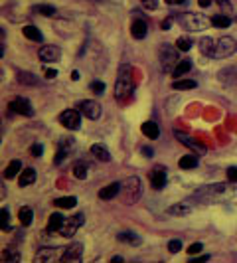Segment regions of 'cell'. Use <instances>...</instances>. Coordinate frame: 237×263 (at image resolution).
Here are the masks:
<instances>
[{
    "label": "cell",
    "instance_id": "obj_1",
    "mask_svg": "<svg viewBox=\"0 0 237 263\" xmlns=\"http://www.w3.org/2000/svg\"><path fill=\"white\" fill-rule=\"evenodd\" d=\"M133 67L129 64H121L117 71V82H115V97L118 101H127L133 95Z\"/></svg>",
    "mask_w": 237,
    "mask_h": 263
},
{
    "label": "cell",
    "instance_id": "obj_2",
    "mask_svg": "<svg viewBox=\"0 0 237 263\" xmlns=\"http://www.w3.org/2000/svg\"><path fill=\"white\" fill-rule=\"evenodd\" d=\"M229 192V186L227 184H212V186H203L200 188L194 198H198L202 204H214L218 200H223Z\"/></svg>",
    "mask_w": 237,
    "mask_h": 263
},
{
    "label": "cell",
    "instance_id": "obj_3",
    "mask_svg": "<svg viewBox=\"0 0 237 263\" xmlns=\"http://www.w3.org/2000/svg\"><path fill=\"white\" fill-rule=\"evenodd\" d=\"M176 22L186 28L190 32H200V30H205L208 28V18L203 14H198V12H186V14H178L176 16Z\"/></svg>",
    "mask_w": 237,
    "mask_h": 263
},
{
    "label": "cell",
    "instance_id": "obj_4",
    "mask_svg": "<svg viewBox=\"0 0 237 263\" xmlns=\"http://www.w3.org/2000/svg\"><path fill=\"white\" fill-rule=\"evenodd\" d=\"M123 202L125 204H135L136 200L142 194V186H140V178L138 176H129L127 180H123Z\"/></svg>",
    "mask_w": 237,
    "mask_h": 263
},
{
    "label": "cell",
    "instance_id": "obj_5",
    "mask_svg": "<svg viewBox=\"0 0 237 263\" xmlns=\"http://www.w3.org/2000/svg\"><path fill=\"white\" fill-rule=\"evenodd\" d=\"M178 48H172L168 44L160 46L158 49V60H160V67L164 71H174V67L178 66Z\"/></svg>",
    "mask_w": 237,
    "mask_h": 263
},
{
    "label": "cell",
    "instance_id": "obj_6",
    "mask_svg": "<svg viewBox=\"0 0 237 263\" xmlns=\"http://www.w3.org/2000/svg\"><path fill=\"white\" fill-rule=\"evenodd\" d=\"M57 121L68 129V131H77L81 127V111L79 109H66L62 111Z\"/></svg>",
    "mask_w": 237,
    "mask_h": 263
},
{
    "label": "cell",
    "instance_id": "obj_7",
    "mask_svg": "<svg viewBox=\"0 0 237 263\" xmlns=\"http://www.w3.org/2000/svg\"><path fill=\"white\" fill-rule=\"evenodd\" d=\"M237 42L229 36H223L218 40L216 44V51H214V60H223V58H229L231 54H235Z\"/></svg>",
    "mask_w": 237,
    "mask_h": 263
},
{
    "label": "cell",
    "instance_id": "obj_8",
    "mask_svg": "<svg viewBox=\"0 0 237 263\" xmlns=\"http://www.w3.org/2000/svg\"><path fill=\"white\" fill-rule=\"evenodd\" d=\"M66 247H42L34 255V261L38 263H51V261H62Z\"/></svg>",
    "mask_w": 237,
    "mask_h": 263
},
{
    "label": "cell",
    "instance_id": "obj_9",
    "mask_svg": "<svg viewBox=\"0 0 237 263\" xmlns=\"http://www.w3.org/2000/svg\"><path fill=\"white\" fill-rule=\"evenodd\" d=\"M83 224H85V216L79 212V214L71 216V218H66V222H64V226H62L60 233H62L64 238H73V235H75V231L79 230Z\"/></svg>",
    "mask_w": 237,
    "mask_h": 263
},
{
    "label": "cell",
    "instance_id": "obj_10",
    "mask_svg": "<svg viewBox=\"0 0 237 263\" xmlns=\"http://www.w3.org/2000/svg\"><path fill=\"white\" fill-rule=\"evenodd\" d=\"M8 109L12 113H18V115H26V117H34V107L30 103V99L26 97H14L10 103H8Z\"/></svg>",
    "mask_w": 237,
    "mask_h": 263
},
{
    "label": "cell",
    "instance_id": "obj_11",
    "mask_svg": "<svg viewBox=\"0 0 237 263\" xmlns=\"http://www.w3.org/2000/svg\"><path fill=\"white\" fill-rule=\"evenodd\" d=\"M79 111H81V115H85L87 119H91V121H97L99 117H101V105L97 103V101H91V99H85V101H79Z\"/></svg>",
    "mask_w": 237,
    "mask_h": 263
},
{
    "label": "cell",
    "instance_id": "obj_12",
    "mask_svg": "<svg viewBox=\"0 0 237 263\" xmlns=\"http://www.w3.org/2000/svg\"><path fill=\"white\" fill-rule=\"evenodd\" d=\"M83 257V246L81 244H71L64 249V255H62V261L64 263H79Z\"/></svg>",
    "mask_w": 237,
    "mask_h": 263
},
{
    "label": "cell",
    "instance_id": "obj_13",
    "mask_svg": "<svg viewBox=\"0 0 237 263\" xmlns=\"http://www.w3.org/2000/svg\"><path fill=\"white\" fill-rule=\"evenodd\" d=\"M166 178H168V174H166V168L164 166L156 165L151 170V184H153L154 190H162L166 186Z\"/></svg>",
    "mask_w": 237,
    "mask_h": 263
},
{
    "label": "cell",
    "instance_id": "obj_14",
    "mask_svg": "<svg viewBox=\"0 0 237 263\" xmlns=\"http://www.w3.org/2000/svg\"><path fill=\"white\" fill-rule=\"evenodd\" d=\"M174 135L178 137V141H180L182 145H186L188 148H192L194 152H198V156H202V154H205V152H208V148L203 147L202 143H198V141H194L192 137H188V135H184V133L176 131V133H174Z\"/></svg>",
    "mask_w": 237,
    "mask_h": 263
},
{
    "label": "cell",
    "instance_id": "obj_15",
    "mask_svg": "<svg viewBox=\"0 0 237 263\" xmlns=\"http://www.w3.org/2000/svg\"><path fill=\"white\" fill-rule=\"evenodd\" d=\"M60 58H62V49L57 46H44V48H40V60L44 64L60 62Z\"/></svg>",
    "mask_w": 237,
    "mask_h": 263
},
{
    "label": "cell",
    "instance_id": "obj_16",
    "mask_svg": "<svg viewBox=\"0 0 237 263\" xmlns=\"http://www.w3.org/2000/svg\"><path fill=\"white\" fill-rule=\"evenodd\" d=\"M121 190H123V182H111L109 186H105V188L99 190L97 196L101 200H113V198H117L121 194Z\"/></svg>",
    "mask_w": 237,
    "mask_h": 263
},
{
    "label": "cell",
    "instance_id": "obj_17",
    "mask_svg": "<svg viewBox=\"0 0 237 263\" xmlns=\"http://www.w3.org/2000/svg\"><path fill=\"white\" fill-rule=\"evenodd\" d=\"M131 34H133V38H135V40H144V38H146V34H149V26H146V22H144L142 18H135V20H133V24H131Z\"/></svg>",
    "mask_w": 237,
    "mask_h": 263
},
{
    "label": "cell",
    "instance_id": "obj_18",
    "mask_svg": "<svg viewBox=\"0 0 237 263\" xmlns=\"http://www.w3.org/2000/svg\"><path fill=\"white\" fill-rule=\"evenodd\" d=\"M216 44H218V40H214V38H202V40L198 42V48H200V51H202L205 58H214Z\"/></svg>",
    "mask_w": 237,
    "mask_h": 263
},
{
    "label": "cell",
    "instance_id": "obj_19",
    "mask_svg": "<svg viewBox=\"0 0 237 263\" xmlns=\"http://www.w3.org/2000/svg\"><path fill=\"white\" fill-rule=\"evenodd\" d=\"M117 240L123 244H129V246H140L142 244V238L135 231H118Z\"/></svg>",
    "mask_w": 237,
    "mask_h": 263
},
{
    "label": "cell",
    "instance_id": "obj_20",
    "mask_svg": "<svg viewBox=\"0 0 237 263\" xmlns=\"http://www.w3.org/2000/svg\"><path fill=\"white\" fill-rule=\"evenodd\" d=\"M91 154L97 159V161H101V163H109L111 161V152H109V148L101 145V143H97V145H93L91 147Z\"/></svg>",
    "mask_w": 237,
    "mask_h": 263
},
{
    "label": "cell",
    "instance_id": "obj_21",
    "mask_svg": "<svg viewBox=\"0 0 237 263\" xmlns=\"http://www.w3.org/2000/svg\"><path fill=\"white\" fill-rule=\"evenodd\" d=\"M34 182H36L34 168H22V172H20V176H18V184H20L22 188H26V186H30V184H34Z\"/></svg>",
    "mask_w": 237,
    "mask_h": 263
},
{
    "label": "cell",
    "instance_id": "obj_22",
    "mask_svg": "<svg viewBox=\"0 0 237 263\" xmlns=\"http://www.w3.org/2000/svg\"><path fill=\"white\" fill-rule=\"evenodd\" d=\"M64 222H66V218L62 214H57V212H53L50 216V220H48V226H46V230L53 233V231H60L62 230V226H64Z\"/></svg>",
    "mask_w": 237,
    "mask_h": 263
},
{
    "label": "cell",
    "instance_id": "obj_23",
    "mask_svg": "<svg viewBox=\"0 0 237 263\" xmlns=\"http://www.w3.org/2000/svg\"><path fill=\"white\" fill-rule=\"evenodd\" d=\"M140 131H142V135H144L146 139H158V137H160V129H158V125L153 123V121L142 123V125H140Z\"/></svg>",
    "mask_w": 237,
    "mask_h": 263
},
{
    "label": "cell",
    "instance_id": "obj_24",
    "mask_svg": "<svg viewBox=\"0 0 237 263\" xmlns=\"http://www.w3.org/2000/svg\"><path fill=\"white\" fill-rule=\"evenodd\" d=\"M192 212V208L188 206V204H174V206H170V208H166V214L168 216H178V218H182V216H188Z\"/></svg>",
    "mask_w": 237,
    "mask_h": 263
},
{
    "label": "cell",
    "instance_id": "obj_25",
    "mask_svg": "<svg viewBox=\"0 0 237 263\" xmlns=\"http://www.w3.org/2000/svg\"><path fill=\"white\" fill-rule=\"evenodd\" d=\"M235 73H237V67H225V69H221L220 71V82L221 83H237V77H235Z\"/></svg>",
    "mask_w": 237,
    "mask_h": 263
},
{
    "label": "cell",
    "instance_id": "obj_26",
    "mask_svg": "<svg viewBox=\"0 0 237 263\" xmlns=\"http://www.w3.org/2000/svg\"><path fill=\"white\" fill-rule=\"evenodd\" d=\"M18 220H20V224H22L24 228H28V226L32 224V220H34V212H32V208H28V206L20 208V212H18Z\"/></svg>",
    "mask_w": 237,
    "mask_h": 263
},
{
    "label": "cell",
    "instance_id": "obj_27",
    "mask_svg": "<svg viewBox=\"0 0 237 263\" xmlns=\"http://www.w3.org/2000/svg\"><path fill=\"white\" fill-rule=\"evenodd\" d=\"M178 166H180L182 170H192V168L198 166V156H196V154H184V156L178 161Z\"/></svg>",
    "mask_w": 237,
    "mask_h": 263
},
{
    "label": "cell",
    "instance_id": "obj_28",
    "mask_svg": "<svg viewBox=\"0 0 237 263\" xmlns=\"http://www.w3.org/2000/svg\"><path fill=\"white\" fill-rule=\"evenodd\" d=\"M18 172H22V163L18 161V159H14L10 165L4 168V178H14V176H18Z\"/></svg>",
    "mask_w": 237,
    "mask_h": 263
},
{
    "label": "cell",
    "instance_id": "obj_29",
    "mask_svg": "<svg viewBox=\"0 0 237 263\" xmlns=\"http://www.w3.org/2000/svg\"><path fill=\"white\" fill-rule=\"evenodd\" d=\"M32 12L40 14V16H55L57 14V10L53 6H50V4H34L32 6Z\"/></svg>",
    "mask_w": 237,
    "mask_h": 263
},
{
    "label": "cell",
    "instance_id": "obj_30",
    "mask_svg": "<svg viewBox=\"0 0 237 263\" xmlns=\"http://www.w3.org/2000/svg\"><path fill=\"white\" fill-rule=\"evenodd\" d=\"M22 34H24L28 40H32V42H42V40H44L40 28H36V26H24V28H22Z\"/></svg>",
    "mask_w": 237,
    "mask_h": 263
},
{
    "label": "cell",
    "instance_id": "obj_31",
    "mask_svg": "<svg viewBox=\"0 0 237 263\" xmlns=\"http://www.w3.org/2000/svg\"><path fill=\"white\" fill-rule=\"evenodd\" d=\"M53 204H55L57 208H64V210H69V208H73V206L77 204V198H75V196L57 198V200H53Z\"/></svg>",
    "mask_w": 237,
    "mask_h": 263
},
{
    "label": "cell",
    "instance_id": "obj_32",
    "mask_svg": "<svg viewBox=\"0 0 237 263\" xmlns=\"http://www.w3.org/2000/svg\"><path fill=\"white\" fill-rule=\"evenodd\" d=\"M16 80L22 85H36L38 83V77H36L34 73H30V71H18Z\"/></svg>",
    "mask_w": 237,
    "mask_h": 263
},
{
    "label": "cell",
    "instance_id": "obj_33",
    "mask_svg": "<svg viewBox=\"0 0 237 263\" xmlns=\"http://www.w3.org/2000/svg\"><path fill=\"white\" fill-rule=\"evenodd\" d=\"M73 176H75L77 180H85V178L89 176V166L83 165V163H77V165L73 166Z\"/></svg>",
    "mask_w": 237,
    "mask_h": 263
},
{
    "label": "cell",
    "instance_id": "obj_34",
    "mask_svg": "<svg viewBox=\"0 0 237 263\" xmlns=\"http://www.w3.org/2000/svg\"><path fill=\"white\" fill-rule=\"evenodd\" d=\"M190 69H192V62H190V60H182V62H178V66L174 67V71H172V73H174L176 77H182V75L188 73Z\"/></svg>",
    "mask_w": 237,
    "mask_h": 263
},
{
    "label": "cell",
    "instance_id": "obj_35",
    "mask_svg": "<svg viewBox=\"0 0 237 263\" xmlns=\"http://www.w3.org/2000/svg\"><path fill=\"white\" fill-rule=\"evenodd\" d=\"M212 24H214L216 28H229L231 18L225 16V14H216V16L212 18Z\"/></svg>",
    "mask_w": 237,
    "mask_h": 263
},
{
    "label": "cell",
    "instance_id": "obj_36",
    "mask_svg": "<svg viewBox=\"0 0 237 263\" xmlns=\"http://www.w3.org/2000/svg\"><path fill=\"white\" fill-rule=\"evenodd\" d=\"M172 87L174 89H196L198 83L194 82V80H176V82L172 83Z\"/></svg>",
    "mask_w": 237,
    "mask_h": 263
},
{
    "label": "cell",
    "instance_id": "obj_37",
    "mask_svg": "<svg viewBox=\"0 0 237 263\" xmlns=\"http://www.w3.org/2000/svg\"><path fill=\"white\" fill-rule=\"evenodd\" d=\"M176 48L180 49V51H190V49H192V40L186 38V36H180V38L176 40Z\"/></svg>",
    "mask_w": 237,
    "mask_h": 263
},
{
    "label": "cell",
    "instance_id": "obj_38",
    "mask_svg": "<svg viewBox=\"0 0 237 263\" xmlns=\"http://www.w3.org/2000/svg\"><path fill=\"white\" fill-rule=\"evenodd\" d=\"M4 259L6 261H20V255H18V251L14 247H6L4 249Z\"/></svg>",
    "mask_w": 237,
    "mask_h": 263
},
{
    "label": "cell",
    "instance_id": "obj_39",
    "mask_svg": "<svg viewBox=\"0 0 237 263\" xmlns=\"http://www.w3.org/2000/svg\"><path fill=\"white\" fill-rule=\"evenodd\" d=\"M10 230V212L8 208H2V231Z\"/></svg>",
    "mask_w": 237,
    "mask_h": 263
},
{
    "label": "cell",
    "instance_id": "obj_40",
    "mask_svg": "<svg viewBox=\"0 0 237 263\" xmlns=\"http://www.w3.org/2000/svg\"><path fill=\"white\" fill-rule=\"evenodd\" d=\"M89 89H91L95 95H103V93H105V83L103 82H91Z\"/></svg>",
    "mask_w": 237,
    "mask_h": 263
},
{
    "label": "cell",
    "instance_id": "obj_41",
    "mask_svg": "<svg viewBox=\"0 0 237 263\" xmlns=\"http://www.w3.org/2000/svg\"><path fill=\"white\" fill-rule=\"evenodd\" d=\"M168 251L170 253H178V251H182V240H170Z\"/></svg>",
    "mask_w": 237,
    "mask_h": 263
},
{
    "label": "cell",
    "instance_id": "obj_42",
    "mask_svg": "<svg viewBox=\"0 0 237 263\" xmlns=\"http://www.w3.org/2000/svg\"><path fill=\"white\" fill-rule=\"evenodd\" d=\"M66 156H68V150H66V147H62V145H60V150H57V156L53 159V163H55V165H62V163L66 161Z\"/></svg>",
    "mask_w": 237,
    "mask_h": 263
},
{
    "label": "cell",
    "instance_id": "obj_43",
    "mask_svg": "<svg viewBox=\"0 0 237 263\" xmlns=\"http://www.w3.org/2000/svg\"><path fill=\"white\" fill-rule=\"evenodd\" d=\"M225 176H227L229 182H237V166H229V168L225 170Z\"/></svg>",
    "mask_w": 237,
    "mask_h": 263
},
{
    "label": "cell",
    "instance_id": "obj_44",
    "mask_svg": "<svg viewBox=\"0 0 237 263\" xmlns=\"http://www.w3.org/2000/svg\"><path fill=\"white\" fill-rule=\"evenodd\" d=\"M42 152H44V147H42L40 143H34V145L30 147V154L36 156V159H38V156H42Z\"/></svg>",
    "mask_w": 237,
    "mask_h": 263
},
{
    "label": "cell",
    "instance_id": "obj_45",
    "mask_svg": "<svg viewBox=\"0 0 237 263\" xmlns=\"http://www.w3.org/2000/svg\"><path fill=\"white\" fill-rule=\"evenodd\" d=\"M202 249H203V246L200 244V242H198V244H192V246L188 247V253H190V255H198Z\"/></svg>",
    "mask_w": 237,
    "mask_h": 263
},
{
    "label": "cell",
    "instance_id": "obj_46",
    "mask_svg": "<svg viewBox=\"0 0 237 263\" xmlns=\"http://www.w3.org/2000/svg\"><path fill=\"white\" fill-rule=\"evenodd\" d=\"M142 2V6L146 8V10H154V8H158V0H140Z\"/></svg>",
    "mask_w": 237,
    "mask_h": 263
},
{
    "label": "cell",
    "instance_id": "obj_47",
    "mask_svg": "<svg viewBox=\"0 0 237 263\" xmlns=\"http://www.w3.org/2000/svg\"><path fill=\"white\" fill-rule=\"evenodd\" d=\"M216 2L221 6V12H231V4H229V0H216Z\"/></svg>",
    "mask_w": 237,
    "mask_h": 263
},
{
    "label": "cell",
    "instance_id": "obj_48",
    "mask_svg": "<svg viewBox=\"0 0 237 263\" xmlns=\"http://www.w3.org/2000/svg\"><path fill=\"white\" fill-rule=\"evenodd\" d=\"M142 156H146V159H153L154 150L151 147H142Z\"/></svg>",
    "mask_w": 237,
    "mask_h": 263
},
{
    "label": "cell",
    "instance_id": "obj_49",
    "mask_svg": "<svg viewBox=\"0 0 237 263\" xmlns=\"http://www.w3.org/2000/svg\"><path fill=\"white\" fill-rule=\"evenodd\" d=\"M46 77H48V80L57 77V69H46Z\"/></svg>",
    "mask_w": 237,
    "mask_h": 263
},
{
    "label": "cell",
    "instance_id": "obj_50",
    "mask_svg": "<svg viewBox=\"0 0 237 263\" xmlns=\"http://www.w3.org/2000/svg\"><path fill=\"white\" fill-rule=\"evenodd\" d=\"M162 30H170V26H172V18H166V20H162Z\"/></svg>",
    "mask_w": 237,
    "mask_h": 263
},
{
    "label": "cell",
    "instance_id": "obj_51",
    "mask_svg": "<svg viewBox=\"0 0 237 263\" xmlns=\"http://www.w3.org/2000/svg\"><path fill=\"white\" fill-rule=\"evenodd\" d=\"M210 259H212L210 255H198V257H194L192 261H194V263H198V261H210Z\"/></svg>",
    "mask_w": 237,
    "mask_h": 263
},
{
    "label": "cell",
    "instance_id": "obj_52",
    "mask_svg": "<svg viewBox=\"0 0 237 263\" xmlns=\"http://www.w3.org/2000/svg\"><path fill=\"white\" fill-rule=\"evenodd\" d=\"M212 2H214V0H198V4H200L202 8H208V6L212 4Z\"/></svg>",
    "mask_w": 237,
    "mask_h": 263
},
{
    "label": "cell",
    "instance_id": "obj_53",
    "mask_svg": "<svg viewBox=\"0 0 237 263\" xmlns=\"http://www.w3.org/2000/svg\"><path fill=\"white\" fill-rule=\"evenodd\" d=\"M71 80L77 82V80H79V71H71Z\"/></svg>",
    "mask_w": 237,
    "mask_h": 263
},
{
    "label": "cell",
    "instance_id": "obj_54",
    "mask_svg": "<svg viewBox=\"0 0 237 263\" xmlns=\"http://www.w3.org/2000/svg\"><path fill=\"white\" fill-rule=\"evenodd\" d=\"M166 2H168V4H184L186 0H166Z\"/></svg>",
    "mask_w": 237,
    "mask_h": 263
},
{
    "label": "cell",
    "instance_id": "obj_55",
    "mask_svg": "<svg viewBox=\"0 0 237 263\" xmlns=\"http://www.w3.org/2000/svg\"><path fill=\"white\" fill-rule=\"evenodd\" d=\"M111 261H113V263H121V261H125V259H123V257H121V255H115V257H113V259H111Z\"/></svg>",
    "mask_w": 237,
    "mask_h": 263
}]
</instances>
